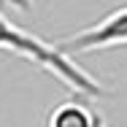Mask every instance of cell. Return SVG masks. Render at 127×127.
<instances>
[{
  "label": "cell",
  "mask_w": 127,
  "mask_h": 127,
  "mask_svg": "<svg viewBox=\"0 0 127 127\" xmlns=\"http://www.w3.org/2000/svg\"><path fill=\"white\" fill-rule=\"evenodd\" d=\"M0 49L35 62L46 73L60 78L76 95H84V97H103L105 95L103 84L95 76H89L70 54H65L57 43H49V41H43V38L22 30L19 25L8 22L3 14H0Z\"/></svg>",
  "instance_id": "obj_1"
},
{
  "label": "cell",
  "mask_w": 127,
  "mask_h": 127,
  "mask_svg": "<svg viewBox=\"0 0 127 127\" xmlns=\"http://www.w3.org/2000/svg\"><path fill=\"white\" fill-rule=\"evenodd\" d=\"M30 3L32 0H11V5H16L19 11H30Z\"/></svg>",
  "instance_id": "obj_4"
},
{
  "label": "cell",
  "mask_w": 127,
  "mask_h": 127,
  "mask_svg": "<svg viewBox=\"0 0 127 127\" xmlns=\"http://www.w3.org/2000/svg\"><path fill=\"white\" fill-rule=\"evenodd\" d=\"M57 46L65 54H78V51H97L111 49V46H127V5L111 11L100 22L89 25L87 30H78L73 35L57 41Z\"/></svg>",
  "instance_id": "obj_2"
},
{
  "label": "cell",
  "mask_w": 127,
  "mask_h": 127,
  "mask_svg": "<svg viewBox=\"0 0 127 127\" xmlns=\"http://www.w3.org/2000/svg\"><path fill=\"white\" fill-rule=\"evenodd\" d=\"M95 127H108V125H105V122H103L100 116H97V125H95Z\"/></svg>",
  "instance_id": "obj_5"
},
{
  "label": "cell",
  "mask_w": 127,
  "mask_h": 127,
  "mask_svg": "<svg viewBox=\"0 0 127 127\" xmlns=\"http://www.w3.org/2000/svg\"><path fill=\"white\" fill-rule=\"evenodd\" d=\"M97 114H92L81 100H65L54 105L46 119V127H95Z\"/></svg>",
  "instance_id": "obj_3"
}]
</instances>
